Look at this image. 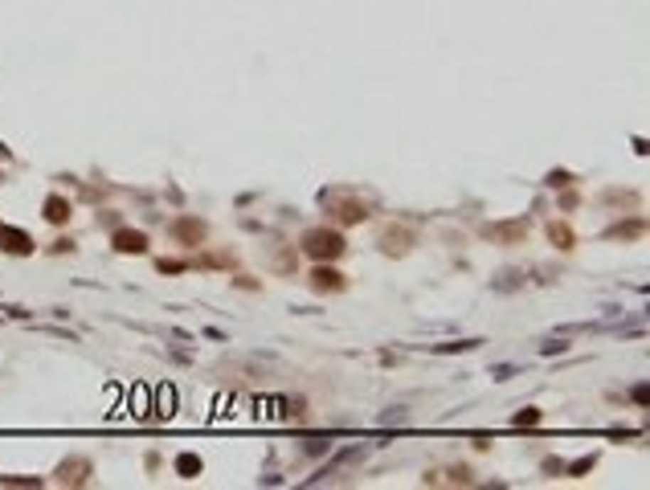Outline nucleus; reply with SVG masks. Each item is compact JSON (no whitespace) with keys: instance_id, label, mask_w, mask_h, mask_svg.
I'll use <instances>...</instances> for the list:
<instances>
[{"instance_id":"f257e3e1","label":"nucleus","mask_w":650,"mask_h":490,"mask_svg":"<svg viewBox=\"0 0 650 490\" xmlns=\"http://www.w3.org/2000/svg\"><path fill=\"white\" fill-rule=\"evenodd\" d=\"M303 249H307L315 261H336L348 245H343V237L336 229H307V233H303Z\"/></svg>"},{"instance_id":"f03ea898","label":"nucleus","mask_w":650,"mask_h":490,"mask_svg":"<svg viewBox=\"0 0 650 490\" xmlns=\"http://www.w3.org/2000/svg\"><path fill=\"white\" fill-rule=\"evenodd\" d=\"M324 205L340 217L343 225H356V221H364V217H368V209H364L360 200H352L348 192H324Z\"/></svg>"},{"instance_id":"7ed1b4c3","label":"nucleus","mask_w":650,"mask_h":490,"mask_svg":"<svg viewBox=\"0 0 650 490\" xmlns=\"http://www.w3.org/2000/svg\"><path fill=\"white\" fill-rule=\"evenodd\" d=\"M0 249H4V254H33V241H29L25 229L0 225Z\"/></svg>"},{"instance_id":"20e7f679","label":"nucleus","mask_w":650,"mask_h":490,"mask_svg":"<svg viewBox=\"0 0 650 490\" xmlns=\"http://www.w3.org/2000/svg\"><path fill=\"white\" fill-rule=\"evenodd\" d=\"M172 233H176L184 245H201V241H205V225H201L196 217H180L176 225H172Z\"/></svg>"},{"instance_id":"39448f33","label":"nucleus","mask_w":650,"mask_h":490,"mask_svg":"<svg viewBox=\"0 0 650 490\" xmlns=\"http://www.w3.org/2000/svg\"><path fill=\"white\" fill-rule=\"evenodd\" d=\"M114 249H119V254H144L147 237L139 229H119V233H114Z\"/></svg>"},{"instance_id":"423d86ee","label":"nucleus","mask_w":650,"mask_h":490,"mask_svg":"<svg viewBox=\"0 0 650 490\" xmlns=\"http://www.w3.org/2000/svg\"><path fill=\"white\" fill-rule=\"evenodd\" d=\"M86 474H90V462H86V457H74V462H62V466H58V482H70V486H74V482H86Z\"/></svg>"},{"instance_id":"0eeeda50","label":"nucleus","mask_w":650,"mask_h":490,"mask_svg":"<svg viewBox=\"0 0 650 490\" xmlns=\"http://www.w3.org/2000/svg\"><path fill=\"white\" fill-rule=\"evenodd\" d=\"M311 286H315V290H343V274H336L331 266H319V270L311 274Z\"/></svg>"},{"instance_id":"6e6552de","label":"nucleus","mask_w":650,"mask_h":490,"mask_svg":"<svg viewBox=\"0 0 650 490\" xmlns=\"http://www.w3.org/2000/svg\"><path fill=\"white\" fill-rule=\"evenodd\" d=\"M46 221H53V225H65V221H70V200H65V196H49L46 200Z\"/></svg>"},{"instance_id":"1a4fd4ad","label":"nucleus","mask_w":650,"mask_h":490,"mask_svg":"<svg viewBox=\"0 0 650 490\" xmlns=\"http://www.w3.org/2000/svg\"><path fill=\"white\" fill-rule=\"evenodd\" d=\"M176 470H180V478H196V474H201V457L180 454V457H176Z\"/></svg>"},{"instance_id":"9d476101","label":"nucleus","mask_w":650,"mask_h":490,"mask_svg":"<svg viewBox=\"0 0 650 490\" xmlns=\"http://www.w3.org/2000/svg\"><path fill=\"white\" fill-rule=\"evenodd\" d=\"M483 233H487V237H504V241H511V237H520V233H523V225H487Z\"/></svg>"},{"instance_id":"9b49d317","label":"nucleus","mask_w":650,"mask_h":490,"mask_svg":"<svg viewBox=\"0 0 650 490\" xmlns=\"http://www.w3.org/2000/svg\"><path fill=\"white\" fill-rule=\"evenodd\" d=\"M548 237H553L560 249H572V229L569 225H553V229H548Z\"/></svg>"},{"instance_id":"f8f14e48","label":"nucleus","mask_w":650,"mask_h":490,"mask_svg":"<svg viewBox=\"0 0 650 490\" xmlns=\"http://www.w3.org/2000/svg\"><path fill=\"white\" fill-rule=\"evenodd\" d=\"M479 343H483V339H462V343H438V347H434V352H438V356H450V352H471V347H479Z\"/></svg>"},{"instance_id":"ddd939ff","label":"nucleus","mask_w":650,"mask_h":490,"mask_svg":"<svg viewBox=\"0 0 650 490\" xmlns=\"http://www.w3.org/2000/svg\"><path fill=\"white\" fill-rule=\"evenodd\" d=\"M520 278H523V274H516V270H507V274H499L495 282H491V286H495V290H516V286H520Z\"/></svg>"},{"instance_id":"4468645a","label":"nucleus","mask_w":650,"mask_h":490,"mask_svg":"<svg viewBox=\"0 0 650 490\" xmlns=\"http://www.w3.org/2000/svg\"><path fill=\"white\" fill-rule=\"evenodd\" d=\"M638 233H642V221H630V225L609 229V237H638Z\"/></svg>"},{"instance_id":"2eb2a0df","label":"nucleus","mask_w":650,"mask_h":490,"mask_svg":"<svg viewBox=\"0 0 650 490\" xmlns=\"http://www.w3.org/2000/svg\"><path fill=\"white\" fill-rule=\"evenodd\" d=\"M540 421V408H528V413H516V425H536Z\"/></svg>"},{"instance_id":"dca6fc26","label":"nucleus","mask_w":650,"mask_h":490,"mask_svg":"<svg viewBox=\"0 0 650 490\" xmlns=\"http://www.w3.org/2000/svg\"><path fill=\"white\" fill-rule=\"evenodd\" d=\"M589 466H593V457H581V462H572V474H585Z\"/></svg>"}]
</instances>
